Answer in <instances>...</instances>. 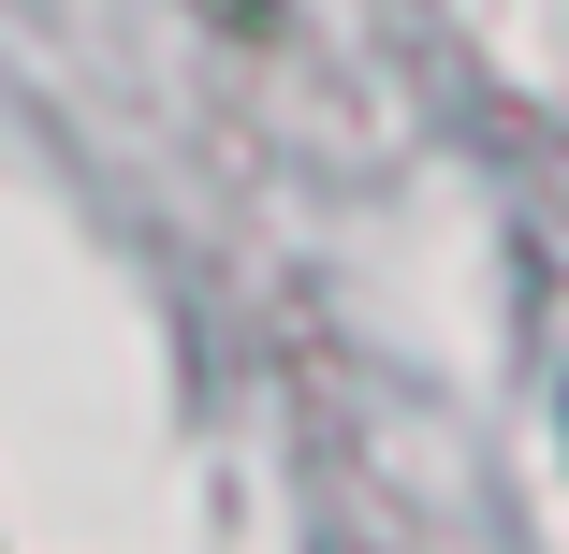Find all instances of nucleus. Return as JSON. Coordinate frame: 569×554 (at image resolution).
Masks as SVG:
<instances>
[{"mask_svg":"<svg viewBox=\"0 0 569 554\" xmlns=\"http://www.w3.org/2000/svg\"><path fill=\"white\" fill-rule=\"evenodd\" d=\"M204 30H278V0H190Z\"/></svg>","mask_w":569,"mask_h":554,"instance_id":"1","label":"nucleus"}]
</instances>
